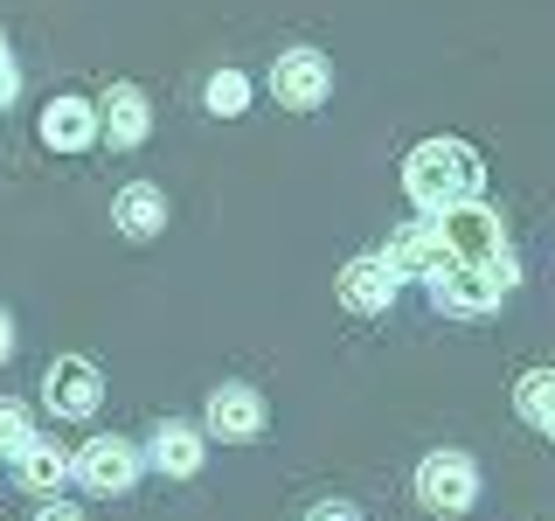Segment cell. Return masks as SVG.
Here are the masks:
<instances>
[{
	"label": "cell",
	"mask_w": 555,
	"mask_h": 521,
	"mask_svg": "<svg viewBox=\"0 0 555 521\" xmlns=\"http://www.w3.org/2000/svg\"><path fill=\"white\" fill-rule=\"evenodd\" d=\"M479 188H486V167H479V153L465 147V139H424V147H410L403 195L424 208V216H444V208H459V202H479Z\"/></svg>",
	"instance_id": "1"
},
{
	"label": "cell",
	"mask_w": 555,
	"mask_h": 521,
	"mask_svg": "<svg viewBox=\"0 0 555 521\" xmlns=\"http://www.w3.org/2000/svg\"><path fill=\"white\" fill-rule=\"evenodd\" d=\"M514 257H486V265H444L438 278H430V300H438L444 313H493L500 300L514 292Z\"/></svg>",
	"instance_id": "2"
},
{
	"label": "cell",
	"mask_w": 555,
	"mask_h": 521,
	"mask_svg": "<svg viewBox=\"0 0 555 521\" xmlns=\"http://www.w3.org/2000/svg\"><path fill=\"white\" fill-rule=\"evenodd\" d=\"M438 237H444L451 265H486V257L507 251V223H500V208H486V202L444 208V216H438Z\"/></svg>",
	"instance_id": "3"
},
{
	"label": "cell",
	"mask_w": 555,
	"mask_h": 521,
	"mask_svg": "<svg viewBox=\"0 0 555 521\" xmlns=\"http://www.w3.org/2000/svg\"><path fill=\"white\" fill-rule=\"evenodd\" d=\"M416 500H424L430 514H473L479 466L465 459V452H430V459L416 466Z\"/></svg>",
	"instance_id": "4"
},
{
	"label": "cell",
	"mask_w": 555,
	"mask_h": 521,
	"mask_svg": "<svg viewBox=\"0 0 555 521\" xmlns=\"http://www.w3.org/2000/svg\"><path fill=\"white\" fill-rule=\"evenodd\" d=\"M326 91H334V69H326L320 49H285V56L271 63V98L285 104V112H320Z\"/></svg>",
	"instance_id": "5"
},
{
	"label": "cell",
	"mask_w": 555,
	"mask_h": 521,
	"mask_svg": "<svg viewBox=\"0 0 555 521\" xmlns=\"http://www.w3.org/2000/svg\"><path fill=\"white\" fill-rule=\"evenodd\" d=\"M42 404L56 410V417H91L104 404V376H98V361H83V355H56L49 361V376H42Z\"/></svg>",
	"instance_id": "6"
},
{
	"label": "cell",
	"mask_w": 555,
	"mask_h": 521,
	"mask_svg": "<svg viewBox=\"0 0 555 521\" xmlns=\"http://www.w3.org/2000/svg\"><path fill=\"white\" fill-rule=\"evenodd\" d=\"M202 431H208V439H222V445L257 439V431H264V396H257L250 382H222V390H208Z\"/></svg>",
	"instance_id": "7"
},
{
	"label": "cell",
	"mask_w": 555,
	"mask_h": 521,
	"mask_svg": "<svg viewBox=\"0 0 555 521\" xmlns=\"http://www.w3.org/2000/svg\"><path fill=\"white\" fill-rule=\"evenodd\" d=\"M77 480L91 486V494H126V486L139 480V445H126V439H91L77 452Z\"/></svg>",
	"instance_id": "8"
},
{
	"label": "cell",
	"mask_w": 555,
	"mask_h": 521,
	"mask_svg": "<svg viewBox=\"0 0 555 521\" xmlns=\"http://www.w3.org/2000/svg\"><path fill=\"white\" fill-rule=\"evenodd\" d=\"M153 132V104L139 84H112V91L98 98V139H112V147H139V139Z\"/></svg>",
	"instance_id": "9"
},
{
	"label": "cell",
	"mask_w": 555,
	"mask_h": 521,
	"mask_svg": "<svg viewBox=\"0 0 555 521\" xmlns=\"http://www.w3.org/2000/svg\"><path fill=\"white\" fill-rule=\"evenodd\" d=\"M382 257H389L396 278H438V271L451 265V251H444V237H438V216H430V223H410V230H396Z\"/></svg>",
	"instance_id": "10"
},
{
	"label": "cell",
	"mask_w": 555,
	"mask_h": 521,
	"mask_svg": "<svg viewBox=\"0 0 555 521\" xmlns=\"http://www.w3.org/2000/svg\"><path fill=\"white\" fill-rule=\"evenodd\" d=\"M42 147H56V153H83V147H98V104L91 98H49L42 104Z\"/></svg>",
	"instance_id": "11"
},
{
	"label": "cell",
	"mask_w": 555,
	"mask_h": 521,
	"mask_svg": "<svg viewBox=\"0 0 555 521\" xmlns=\"http://www.w3.org/2000/svg\"><path fill=\"white\" fill-rule=\"evenodd\" d=\"M396 285H403V278L389 271V257H354V265H340V306L347 313H389Z\"/></svg>",
	"instance_id": "12"
},
{
	"label": "cell",
	"mask_w": 555,
	"mask_h": 521,
	"mask_svg": "<svg viewBox=\"0 0 555 521\" xmlns=\"http://www.w3.org/2000/svg\"><path fill=\"white\" fill-rule=\"evenodd\" d=\"M146 459L160 466L167 480H195L202 459H208V431L202 424H160V431H153V445H146Z\"/></svg>",
	"instance_id": "13"
},
{
	"label": "cell",
	"mask_w": 555,
	"mask_h": 521,
	"mask_svg": "<svg viewBox=\"0 0 555 521\" xmlns=\"http://www.w3.org/2000/svg\"><path fill=\"white\" fill-rule=\"evenodd\" d=\"M14 480H22V494H42V500H56L69 480H77V459H69L63 445H49V439H35L22 459H14Z\"/></svg>",
	"instance_id": "14"
},
{
	"label": "cell",
	"mask_w": 555,
	"mask_h": 521,
	"mask_svg": "<svg viewBox=\"0 0 555 521\" xmlns=\"http://www.w3.org/2000/svg\"><path fill=\"white\" fill-rule=\"evenodd\" d=\"M112 223L126 230L132 243H146V237H160L167 230V195L153 181H132V188H118V202H112Z\"/></svg>",
	"instance_id": "15"
},
{
	"label": "cell",
	"mask_w": 555,
	"mask_h": 521,
	"mask_svg": "<svg viewBox=\"0 0 555 521\" xmlns=\"http://www.w3.org/2000/svg\"><path fill=\"white\" fill-rule=\"evenodd\" d=\"M514 410L528 417L534 431H548V439H555V369H528V376H520L514 382Z\"/></svg>",
	"instance_id": "16"
},
{
	"label": "cell",
	"mask_w": 555,
	"mask_h": 521,
	"mask_svg": "<svg viewBox=\"0 0 555 521\" xmlns=\"http://www.w3.org/2000/svg\"><path fill=\"white\" fill-rule=\"evenodd\" d=\"M28 445H35V417H28V404L0 396V459H22Z\"/></svg>",
	"instance_id": "17"
},
{
	"label": "cell",
	"mask_w": 555,
	"mask_h": 521,
	"mask_svg": "<svg viewBox=\"0 0 555 521\" xmlns=\"http://www.w3.org/2000/svg\"><path fill=\"white\" fill-rule=\"evenodd\" d=\"M243 104H250V77H243V69H216V77H208V112L236 118Z\"/></svg>",
	"instance_id": "18"
},
{
	"label": "cell",
	"mask_w": 555,
	"mask_h": 521,
	"mask_svg": "<svg viewBox=\"0 0 555 521\" xmlns=\"http://www.w3.org/2000/svg\"><path fill=\"white\" fill-rule=\"evenodd\" d=\"M14 98H22V69H14V56H8L0 63V104H14Z\"/></svg>",
	"instance_id": "19"
},
{
	"label": "cell",
	"mask_w": 555,
	"mask_h": 521,
	"mask_svg": "<svg viewBox=\"0 0 555 521\" xmlns=\"http://www.w3.org/2000/svg\"><path fill=\"white\" fill-rule=\"evenodd\" d=\"M35 521H83V514H77V508H69V500H49V508H42V514H35Z\"/></svg>",
	"instance_id": "20"
},
{
	"label": "cell",
	"mask_w": 555,
	"mask_h": 521,
	"mask_svg": "<svg viewBox=\"0 0 555 521\" xmlns=\"http://www.w3.org/2000/svg\"><path fill=\"white\" fill-rule=\"evenodd\" d=\"M312 521H361L354 508H340V500H326V508H312Z\"/></svg>",
	"instance_id": "21"
},
{
	"label": "cell",
	"mask_w": 555,
	"mask_h": 521,
	"mask_svg": "<svg viewBox=\"0 0 555 521\" xmlns=\"http://www.w3.org/2000/svg\"><path fill=\"white\" fill-rule=\"evenodd\" d=\"M14 355V320H8V306H0V361Z\"/></svg>",
	"instance_id": "22"
},
{
	"label": "cell",
	"mask_w": 555,
	"mask_h": 521,
	"mask_svg": "<svg viewBox=\"0 0 555 521\" xmlns=\"http://www.w3.org/2000/svg\"><path fill=\"white\" fill-rule=\"evenodd\" d=\"M0 63H8V35H0Z\"/></svg>",
	"instance_id": "23"
}]
</instances>
